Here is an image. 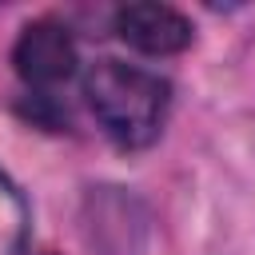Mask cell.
Returning <instances> with one entry per match:
<instances>
[{
  "label": "cell",
  "mask_w": 255,
  "mask_h": 255,
  "mask_svg": "<svg viewBox=\"0 0 255 255\" xmlns=\"http://www.w3.org/2000/svg\"><path fill=\"white\" fill-rule=\"evenodd\" d=\"M12 64L24 84H36V88L60 84L76 72V40L60 20H32L16 36Z\"/></svg>",
  "instance_id": "obj_2"
},
{
  "label": "cell",
  "mask_w": 255,
  "mask_h": 255,
  "mask_svg": "<svg viewBox=\"0 0 255 255\" xmlns=\"http://www.w3.org/2000/svg\"><path fill=\"white\" fill-rule=\"evenodd\" d=\"M116 36L143 56H175L191 44V20L171 4H124L116 8Z\"/></svg>",
  "instance_id": "obj_3"
},
{
  "label": "cell",
  "mask_w": 255,
  "mask_h": 255,
  "mask_svg": "<svg viewBox=\"0 0 255 255\" xmlns=\"http://www.w3.org/2000/svg\"><path fill=\"white\" fill-rule=\"evenodd\" d=\"M28 239V203L0 171V255H20Z\"/></svg>",
  "instance_id": "obj_4"
},
{
  "label": "cell",
  "mask_w": 255,
  "mask_h": 255,
  "mask_svg": "<svg viewBox=\"0 0 255 255\" xmlns=\"http://www.w3.org/2000/svg\"><path fill=\"white\" fill-rule=\"evenodd\" d=\"M40 255H56V251H40Z\"/></svg>",
  "instance_id": "obj_5"
},
{
  "label": "cell",
  "mask_w": 255,
  "mask_h": 255,
  "mask_svg": "<svg viewBox=\"0 0 255 255\" xmlns=\"http://www.w3.org/2000/svg\"><path fill=\"white\" fill-rule=\"evenodd\" d=\"M84 96L104 128V135L120 147H147L171 104V84L147 68L120 64V60H100L84 76Z\"/></svg>",
  "instance_id": "obj_1"
}]
</instances>
